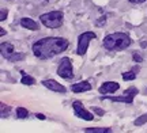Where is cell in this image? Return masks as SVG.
Instances as JSON below:
<instances>
[{
    "label": "cell",
    "mask_w": 147,
    "mask_h": 133,
    "mask_svg": "<svg viewBox=\"0 0 147 133\" xmlns=\"http://www.w3.org/2000/svg\"><path fill=\"white\" fill-rule=\"evenodd\" d=\"M57 75L63 79H72L74 78V69H72V63L68 57L61 59L60 64L57 68Z\"/></svg>",
    "instance_id": "7"
},
{
    "label": "cell",
    "mask_w": 147,
    "mask_h": 133,
    "mask_svg": "<svg viewBox=\"0 0 147 133\" xmlns=\"http://www.w3.org/2000/svg\"><path fill=\"white\" fill-rule=\"evenodd\" d=\"M138 88L136 87H129L128 90L124 91V94L121 96H101V99L104 101V99H109L112 102H123V103H128V105H131L132 102H134V98L135 95H138Z\"/></svg>",
    "instance_id": "6"
},
{
    "label": "cell",
    "mask_w": 147,
    "mask_h": 133,
    "mask_svg": "<svg viewBox=\"0 0 147 133\" xmlns=\"http://www.w3.org/2000/svg\"><path fill=\"white\" fill-rule=\"evenodd\" d=\"M95 38H97V35H95V33H93V31L82 33L78 37V49H76V53H78L79 56H84L86 52H87L90 41H93Z\"/></svg>",
    "instance_id": "4"
},
{
    "label": "cell",
    "mask_w": 147,
    "mask_h": 133,
    "mask_svg": "<svg viewBox=\"0 0 147 133\" xmlns=\"http://www.w3.org/2000/svg\"><path fill=\"white\" fill-rule=\"evenodd\" d=\"M72 109H74V113H75L76 117L82 118V120H86V121H93V120H94V116L84 109V106L82 105V102L74 101L72 102Z\"/></svg>",
    "instance_id": "8"
},
{
    "label": "cell",
    "mask_w": 147,
    "mask_h": 133,
    "mask_svg": "<svg viewBox=\"0 0 147 133\" xmlns=\"http://www.w3.org/2000/svg\"><path fill=\"white\" fill-rule=\"evenodd\" d=\"M5 34V30L4 29H0V35H4Z\"/></svg>",
    "instance_id": "23"
},
{
    "label": "cell",
    "mask_w": 147,
    "mask_h": 133,
    "mask_svg": "<svg viewBox=\"0 0 147 133\" xmlns=\"http://www.w3.org/2000/svg\"><path fill=\"white\" fill-rule=\"evenodd\" d=\"M21 83L25 86H33V84H36V79L33 76H29V75H23Z\"/></svg>",
    "instance_id": "15"
},
{
    "label": "cell",
    "mask_w": 147,
    "mask_h": 133,
    "mask_svg": "<svg viewBox=\"0 0 147 133\" xmlns=\"http://www.w3.org/2000/svg\"><path fill=\"white\" fill-rule=\"evenodd\" d=\"M147 122V113L146 114H143V116H140V117H138L135 121H134V124L136 125V126H142L143 124Z\"/></svg>",
    "instance_id": "18"
},
{
    "label": "cell",
    "mask_w": 147,
    "mask_h": 133,
    "mask_svg": "<svg viewBox=\"0 0 147 133\" xmlns=\"http://www.w3.org/2000/svg\"><path fill=\"white\" fill-rule=\"evenodd\" d=\"M120 88V84L116 83V82H105L104 84L100 87V92L101 94H113Z\"/></svg>",
    "instance_id": "10"
},
{
    "label": "cell",
    "mask_w": 147,
    "mask_h": 133,
    "mask_svg": "<svg viewBox=\"0 0 147 133\" xmlns=\"http://www.w3.org/2000/svg\"><path fill=\"white\" fill-rule=\"evenodd\" d=\"M86 133H110L112 129L110 128H87L84 129Z\"/></svg>",
    "instance_id": "14"
},
{
    "label": "cell",
    "mask_w": 147,
    "mask_h": 133,
    "mask_svg": "<svg viewBox=\"0 0 147 133\" xmlns=\"http://www.w3.org/2000/svg\"><path fill=\"white\" fill-rule=\"evenodd\" d=\"M68 48V41L60 37H47L37 41L33 45V53L37 59L48 60L55 57L56 54L64 52Z\"/></svg>",
    "instance_id": "1"
},
{
    "label": "cell",
    "mask_w": 147,
    "mask_h": 133,
    "mask_svg": "<svg viewBox=\"0 0 147 133\" xmlns=\"http://www.w3.org/2000/svg\"><path fill=\"white\" fill-rule=\"evenodd\" d=\"M131 3H134V4H139V3H143V1H146V0H129Z\"/></svg>",
    "instance_id": "21"
},
{
    "label": "cell",
    "mask_w": 147,
    "mask_h": 133,
    "mask_svg": "<svg viewBox=\"0 0 147 133\" xmlns=\"http://www.w3.org/2000/svg\"><path fill=\"white\" fill-rule=\"evenodd\" d=\"M95 112L98 113V114H102V110H100V109H95Z\"/></svg>",
    "instance_id": "24"
},
{
    "label": "cell",
    "mask_w": 147,
    "mask_h": 133,
    "mask_svg": "<svg viewBox=\"0 0 147 133\" xmlns=\"http://www.w3.org/2000/svg\"><path fill=\"white\" fill-rule=\"evenodd\" d=\"M131 43V37L125 33H113L104 38V48L108 50H124Z\"/></svg>",
    "instance_id": "2"
},
{
    "label": "cell",
    "mask_w": 147,
    "mask_h": 133,
    "mask_svg": "<svg viewBox=\"0 0 147 133\" xmlns=\"http://www.w3.org/2000/svg\"><path fill=\"white\" fill-rule=\"evenodd\" d=\"M139 67H134V68L131 69V71H128V72H124L123 74V80H125V82H128V80H135L136 79V74L139 72Z\"/></svg>",
    "instance_id": "13"
},
{
    "label": "cell",
    "mask_w": 147,
    "mask_h": 133,
    "mask_svg": "<svg viewBox=\"0 0 147 133\" xmlns=\"http://www.w3.org/2000/svg\"><path fill=\"white\" fill-rule=\"evenodd\" d=\"M134 60H135L136 63H142V61H143L142 56H139V54H138V53H135V54H134Z\"/></svg>",
    "instance_id": "20"
},
{
    "label": "cell",
    "mask_w": 147,
    "mask_h": 133,
    "mask_svg": "<svg viewBox=\"0 0 147 133\" xmlns=\"http://www.w3.org/2000/svg\"><path fill=\"white\" fill-rule=\"evenodd\" d=\"M21 26L29 30H38V23L36 21H33L30 18H22L21 19Z\"/></svg>",
    "instance_id": "12"
},
{
    "label": "cell",
    "mask_w": 147,
    "mask_h": 133,
    "mask_svg": "<svg viewBox=\"0 0 147 133\" xmlns=\"http://www.w3.org/2000/svg\"><path fill=\"white\" fill-rule=\"evenodd\" d=\"M27 116H29V112H27L25 107H18V109H16V117L18 118L23 120V118H26Z\"/></svg>",
    "instance_id": "16"
},
{
    "label": "cell",
    "mask_w": 147,
    "mask_h": 133,
    "mask_svg": "<svg viewBox=\"0 0 147 133\" xmlns=\"http://www.w3.org/2000/svg\"><path fill=\"white\" fill-rule=\"evenodd\" d=\"M7 14H8V11L5 10V8H1V15H0V21H1V22L5 21V18H7Z\"/></svg>",
    "instance_id": "19"
},
{
    "label": "cell",
    "mask_w": 147,
    "mask_h": 133,
    "mask_svg": "<svg viewBox=\"0 0 147 133\" xmlns=\"http://www.w3.org/2000/svg\"><path fill=\"white\" fill-rule=\"evenodd\" d=\"M0 49H1V56L11 63H16V61H21L25 59V54L14 52V46L8 42H3L0 45Z\"/></svg>",
    "instance_id": "5"
},
{
    "label": "cell",
    "mask_w": 147,
    "mask_h": 133,
    "mask_svg": "<svg viewBox=\"0 0 147 133\" xmlns=\"http://www.w3.org/2000/svg\"><path fill=\"white\" fill-rule=\"evenodd\" d=\"M37 118L38 120H45V116L44 114H37Z\"/></svg>",
    "instance_id": "22"
},
{
    "label": "cell",
    "mask_w": 147,
    "mask_h": 133,
    "mask_svg": "<svg viewBox=\"0 0 147 133\" xmlns=\"http://www.w3.org/2000/svg\"><path fill=\"white\" fill-rule=\"evenodd\" d=\"M71 90L72 92H84V91H90L91 90V84L89 82H79V83H75V84L71 86Z\"/></svg>",
    "instance_id": "11"
},
{
    "label": "cell",
    "mask_w": 147,
    "mask_h": 133,
    "mask_svg": "<svg viewBox=\"0 0 147 133\" xmlns=\"http://www.w3.org/2000/svg\"><path fill=\"white\" fill-rule=\"evenodd\" d=\"M63 11H51V12H47V14H42L40 16V21L48 29H57V27L63 25Z\"/></svg>",
    "instance_id": "3"
},
{
    "label": "cell",
    "mask_w": 147,
    "mask_h": 133,
    "mask_svg": "<svg viewBox=\"0 0 147 133\" xmlns=\"http://www.w3.org/2000/svg\"><path fill=\"white\" fill-rule=\"evenodd\" d=\"M0 109H1V113H0L1 118H5L7 116H8V114H10L11 107H10V106H7L5 103H1V105H0Z\"/></svg>",
    "instance_id": "17"
},
{
    "label": "cell",
    "mask_w": 147,
    "mask_h": 133,
    "mask_svg": "<svg viewBox=\"0 0 147 133\" xmlns=\"http://www.w3.org/2000/svg\"><path fill=\"white\" fill-rule=\"evenodd\" d=\"M42 86H44V87H47L48 90L55 91V92H60V94H64V92L67 91V88H65L63 84H60L59 82H56V80H52V79L42 80Z\"/></svg>",
    "instance_id": "9"
}]
</instances>
